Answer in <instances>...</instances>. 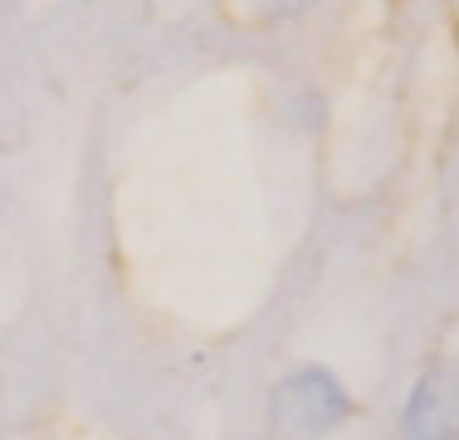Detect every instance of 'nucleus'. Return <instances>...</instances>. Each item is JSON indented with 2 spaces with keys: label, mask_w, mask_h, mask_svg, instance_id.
<instances>
[{
  "label": "nucleus",
  "mask_w": 459,
  "mask_h": 440,
  "mask_svg": "<svg viewBox=\"0 0 459 440\" xmlns=\"http://www.w3.org/2000/svg\"><path fill=\"white\" fill-rule=\"evenodd\" d=\"M357 416V396L327 362H299L269 387L274 440H327Z\"/></svg>",
  "instance_id": "1"
},
{
  "label": "nucleus",
  "mask_w": 459,
  "mask_h": 440,
  "mask_svg": "<svg viewBox=\"0 0 459 440\" xmlns=\"http://www.w3.org/2000/svg\"><path fill=\"white\" fill-rule=\"evenodd\" d=\"M396 440H459V352H435L420 362L401 396Z\"/></svg>",
  "instance_id": "2"
},
{
  "label": "nucleus",
  "mask_w": 459,
  "mask_h": 440,
  "mask_svg": "<svg viewBox=\"0 0 459 440\" xmlns=\"http://www.w3.org/2000/svg\"><path fill=\"white\" fill-rule=\"evenodd\" d=\"M245 15H255L259 25H283V20H299L313 10V0H239Z\"/></svg>",
  "instance_id": "3"
},
{
  "label": "nucleus",
  "mask_w": 459,
  "mask_h": 440,
  "mask_svg": "<svg viewBox=\"0 0 459 440\" xmlns=\"http://www.w3.org/2000/svg\"><path fill=\"white\" fill-rule=\"evenodd\" d=\"M293 108H299V123L303 128H318L323 118H327V103H323L318 93H299V103H293Z\"/></svg>",
  "instance_id": "4"
}]
</instances>
